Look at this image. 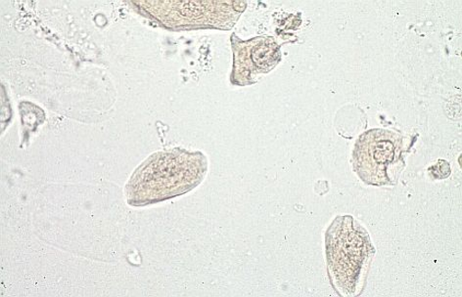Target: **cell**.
I'll return each mask as SVG.
<instances>
[{
    "instance_id": "cell-2",
    "label": "cell",
    "mask_w": 462,
    "mask_h": 297,
    "mask_svg": "<svg viewBox=\"0 0 462 297\" xmlns=\"http://www.w3.org/2000/svg\"><path fill=\"white\" fill-rule=\"evenodd\" d=\"M235 48L233 78L238 85H244L245 79H250L254 73L268 72L280 59L279 48L272 39L239 41Z\"/></svg>"
},
{
    "instance_id": "cell-1",
    "label": "cell",
    "mask_w": 462,
    "mask_h": 297,
    "mask_svg": "<svg viewBox=\"0 0 462 297\" xmlns=\"http://www.w3.org/2000/svg\"><path fill=\"white\" fill-rule=\"evenodd\" d=\"M205 158L200 153L173 150L150 157L131 179L132 202L148 204L186 193L201 181Z\"/></svg>"
},
{
    "instance_id": "cell-3",
    "label": "cell",
    "mask_w": 462,
    "mask_h": 297,
    "mask_svg": "<svg viewBox=\"0 0 462 297\" xmlns=\"http://www.w3.org/2000/svg\"><path fill=\"white\" fill-rule=\"evenodd\" d=\"M373 159L377 165L386 166L395 157V144L391 140H375L372 148Z\"/></svg>"
}]
</instances>
